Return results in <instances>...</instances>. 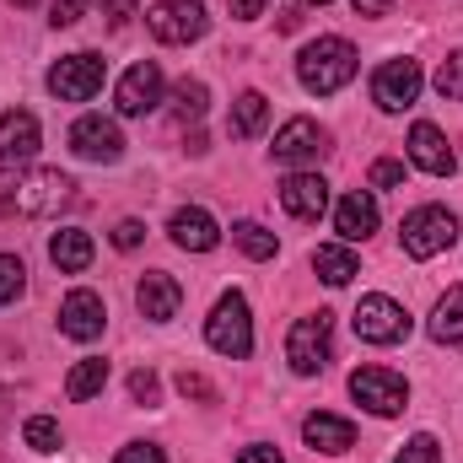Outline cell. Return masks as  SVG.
<instances>
[{"mask_svg":"<svg viewBox=\"0 0 463 463\" xmlns=\"http://www.w3.org/2000/svg\"><path fill=\"white\" fill-rule=\"evenodd\" d=\"M135 307H140L151 324H173L178 307H184V286H178L173 275L151 269V275H140V286H135Z\"/></svg>","mask_w":463,"mask_h":463,"instance_id":"9a60e30c","label":"cell"},{"mask_svg":"<svg viewBox=\"0 0 463 463\" xmlns=\"http://www.w3.org/2000/svg\"><path fill=\"white\" fill-rule=\"evenodd\" d=\"M237 463H286V458H280L275 448H242V453H237Z\"/></svg>","mask_w":463,"mask_h":463,"instance_id":"ab89813d","label":"cell"},{"mask_svg":"<svg viewBox=\"0 0 463 463\" xmlns=\"http://www.w3.org/2000/svg\"><path fill=\"white\" fill-rule=\"evenodd\" d=\"M232 237H237V248H242L248 259H275V248H280V242H275V232H264L259 222H237Z\"/></svg>","mask_w":463,"mask_h":463,"instance_id":"83f0119b","label":"cell"},{"mask_svg":"<svg viewBox=\"0 0 463 463\" xmlns=\"http://www.w3.org/2000/svg\"><path fill=\"white\" fill-rule=\"evenodd\" d=\"M399 463H442V448H437V437H431V431L410 437V442H404V453H399Z\"/></svg>","mask_w":463,"mask_h":463,"instance_id":"1f68e13d","label":"cell"},{"mask_svg":"<svg viewBox=\"0 0 463 463\" xmlns=\"http://www.w3.org/2000/svg\"><path fill=\"white\" fill-rule=\"evenodd\" d=\"M302 5H329V0H302Z\"/></svg>","mask_w":463,"mask_h":463,"instance_id":"f6af8a7d","label":"cell"},{"mask_svg":"<svg viewBox=\"0 0 463 463\" xmlns=\"http://www.w3.org/2000/svg\"><path fill=\"white\" fill-rule=\"evenodd\" d=\"M335 232H340L345 242L372 237V232H377V200H372L366 189H350L345 200H340V211H335Z\"/></svg>","mask_w":463,"mask_h":463,"instance_id":"44dd1931","label":"cell"},{"mask_svg":"<svg viewBox=\"0 0 463 463\" xmlns=\"http://www.w3.org/2000/svg\"><path fill=\"white\" fill-rule=\"evenodd\" d=\"M227 5H232V16H237V22H253V16L264 11V0H227Z\"/></svg>","mask_w":463,"mask_h":463,"instance_id":"60d3db41","label":"cell"},{"mask_svg":"<svg viewBox=\"0 0 463 463\" xmlns=\"http://www.w3.org/2000/svg\"><path fill=\"white\" fill-rule=\"evenodd\" d=\"M22 442H27L33 453H54V448H60V420H49V415H33V420L22 426Z\"/></svg>","mask_w":463,"mask_h":463,"instance_id":"f546056e","label":"cell"},{"mask_svg":"<svg viewBox=\"0 0 463 463\" xmlns=\"http://www.w3.org/2000/svg\"><path fill=\"white\" fill-rule=\"evenodd\" d=\"M140 237H146V227H140V222H118V227H114V248H124V253H129V248H140Z\"/></svg>","mask_w":463,"mask_h":463,"instance_id":"f35d334b","label":"cell"},{"mask_svg":"<svg viewBox=\"0 0 463 463\" xmlns=\"http://www.w3.org/2000/svg\"><path fill=\"white\" fill-rule=\"evenodd\" d=\"M431 340H437V345H458L463 340V286H453V291L437 302V313H431Z\"/></svg>","mask_w":463,"mask_h":463,"instance_id":"cb8c5ba5","label":"cell"},{"mask_svg":"<svg viewBox=\"0 0 463 463\" xmlns=\"http://www.w3.org/2000/svg\"><path fill=\"white\" fill-rule=\"evenodd\" d=\"M146 22H151V33H156L162 43H194V38H205V27H211V16H205L200 0H156Z\"/></svg>","mask_w":463,"mask_h":463,"instance_id":"30bf717a","label":"cell"},{"mask_svg":"<svg viewBox=\"0 0 463 463\" xmlns=\"http://www.w3.org/2000/svg\"><path fill=\"white\" fill-rule=\"evenodd\" d=\"M178 393H184V399H200V404H211V399H216V388H211L200 372H189V366L178 372Z\"/></svg>","mask_w":463,"mask_h":463,"instance_id":"e575fe53","label":"cell"},{"mask_svg":"<svg viewBox=\"0 0 463 463\" xmlns=\"http://www.w3.org/2000/svg\"><path fill=\"white\" fill-rule=\"evenodd\" d=\"M329 313H307V318H297L291 324V335H286V361H291V372L297 377H318L324 366H329Z\"/></svg>","mask_w":463,"mask_h":463,"instance_id":"3957f363","label":"cell"},{"mask_svg":"<svg viewBox=\"0 0 463 463\" xmlns=\"http://www.w3.org/2000/svg\"><path fill=\"white\" fill-rule=\"evenodd\" d=\"M313 269H318V280H329V286H350V275H361L355 253L340 248V242H324V248L313 253Z\"/></svg>","mask_w":463,"mask_h":463,"instance_id":"d4e9b609","label":"cell"},{"mask_svg":"<svg viewBox=\"0 0 463 463\" xmlns=\"http://www.w3.org/2000/svg\"><path fill=\"white\" fill-rule=\"evenodd\" d=\"M420 65L404 54V60H388V65H377V76H372V103L377 109H388V114H399V109H410L415 98H420Z\"/></svg>","mask_w":463,"mask_h":463,"instance_id":"8fae6325","label":"cell"},{"mask_svg":"<svg viewBox=\"0 0 463 463\" xmlns=\"http://www.w3.org/2000/svg\"><path fill=\"white\" fill-rule=\"evenodd\" d=\"M103 383H109V361H103V355H87V361L65 377V399H71V404H87V399L103 393Z\"/></svg>","mask_w":463,"mask_h":463,"instance_id":"603a6c76","label":"cell"},{"mask_svg":"<svg viewBox=\"0 0 463 463\" xmlns=\"http://www.w3.org/2000/svg\"><path fill=\"white\" fill-rule=\"evenodd\" d=\"M103 76H109L103 54L81 49V54H65V60L49 71V92H54L60 103H87V98H98V92H103Z\"/></svg>","mask_w":463,"mask_h":463,"instance_id":"277c9868","label":"cell"},{"mask_svg":"<svg viewBox=\"0 0 463 463\" xmlns=\"http://www.w3.org/2000/svg\"><path fill=\"white\" fill-rule=\"evenodd\" d=\"M355 43L345 38H318V43H307L302 49V60H297V76H302V87L307 92H318V98H329V92H340L350 76H355Z\"/></svg>","mask_w":463,"mask_h":463,"instance_id":"6da1fadb","label":"cell"},{"mask_svg":"<svg viewBox=\"0 0 463 463\" xmlns=\"http://www.w3.org/2000/svg\"><path fill=\"white\" fill-rule=\"evenodd\" d=\"M38 140H43V129H38V118L27 114V109H5L0 114V162L5 167L11 162H33Z\"/></svg>","mask_w":463,"mask_h":463,"instance_id":"e0dca14e","label":"cell"},{"mask_svg":"<svg viewBox=\"0 0 463 463\" xmlns=\"http://www.w3.org/2000/svg\"><path fill=\"white\" fill-rule=\"evenodd\" d=\"M11 5H38V0H11Z\"/></svg>","mask_w":463,"mask_h":463,"instance_id":"ee69618b","label":"cell"},{"mask_svg":"<svg viewBox=\"0 0 463 463\" xmlns=\"http://www.w3.org/2000/svg\"><path fill=\"white\" fill-rule=\"evenodd\" d=\"M350 324H355V335L366 345H399L410 335V313L393 297H361L355 313H350Z\"/></svg>","mask_w":463,"mask_h":463,"instance_id":"52a82bcc","label":"cell"},{"mask_svg":"<svg viewBox=\"0 0 463 463\" xmlns=\"http://www.w3.org/2000/svg\"><path fill=\"white\" fill-rule=\"evenodd\" d=\"M11 194H16V173H5L0 162V211H11Z\"/></svg>","mask_w":463,"mask_h":463,"instance_id":"b9f144b4","label":"cell"},{"mask_svg":"<svg viewBox=\"0 0 463 463\" xmlns=\"http://www.w3.org/2000/svg\"><path fill=\"white\" fill-rule=\"evenodd\" d=\"M173 114H178V124H200L205 118V103H211V92H205V81H178V92H173Z\"/></svg>","mask_w":463,"mask_h":463,"instance_id":"4316f807","label":"cell"},{"mask_svg":"<svg viewBox=\"0 0 463 463\" xmlns=\"http://www.w3.org/2000/svg\"><path fill=\"white\" fill-rule=\"evenodd\" d=\"M167 232H173V242H178V248H189V253H211V248L222 242V227H216V222H211V211H200V205L173 211Z\"/></svg>","mask_w":463,"mask_h":463,"instance_id":"d6986e66","label":"cell"},{"mask_svg":"<svg viewBox=\"0 0 463 463\" xmlns=\"http://www.w3.org/2000/svg\"><path fill=\"white\" fill-rule=\"evenodd\" d=\"M437 98L442 103H463V49H453L437 71Z\"/></svg>","mask_w":463,"mask_h":463,"instance_id":"f1b7e54d","label":"cell"},{"mask_svg":"<svg viewBox=\"0 0 463 463\" xmlns=\"http://www.w3.org/2000/svg\"><path fill=\"white\" fill-rule=\"evenodd\" d=\"M350 393L372 410V415H399L404 404H410V388H404V377L399 372H388V366H355L350 372Z\"/></svg>","mask_w":463,"mask_h":463,"instance_id":"ba28073f","label":"cell"},{"mask_svg":"<svg viewBox=\"0 0 463 463\" xmlns=\"http://www.w3.org/2000/svg\"><path fill=\"white\" fill-rule=\"evenodd\" d=\"M453 237H458V216L448 205H420L399 227V242H404L410 259H437L442 248H453Z\"/></svg>","mask_w":463,"mask_h":463,"instance_id":"7a4b0ae2","label":"cell"},{"mask_svg":"<svg viewBox=\"0 0 463 463\" xmlns=\"http://www.w3.org/2000/svg\"><path fill=\"white\" fill-rule=\"evenodd\" d=\"M22 280H27V269H22V259H16V253H0V307L22 297Z\"/></svg>","mask_w":463,"mask_h":463,"instance_id":"4dcf8cb0","label":"cell"},{"mask_svg":"<svg viewBox=\"0 0 463 463\" xmlns=\"http://www.w3.org/2000/svg\"><path fill=\"white\" fill-rule=\"evenodd\" d=\"M114 463H167V453L156 442H129V448H118Z\"/></svg>","mask_w":463,"mask_h":463,"instance_id":"d590c367","label":"cell"},{"mask_svg":"<svg viewBox=\"0 0 463 463\" xmlns=\"http://www.w3.org/2000/svg\"><path fill=\"white\" fill-rule=\"evenodd\" d=\"M71 178L60 167H33L27 178H16V194H11V211L22 216H54L60 205H71Z\"/></svg>","mask_w":463,"mask_h":463,"instance_id":"5b68a950","label":"cell"},{"mask_svg":"<svg viewBox=\"0 0 463 463\" xmlns=\"http://www.w3.org/2000/svg\"><path fill=\"white\" fill-rule=\"evenodd\" d=\"M162 92H167V81H162V65L156 60H140V65H129L124 76H118V114L124 118H146L162 109Z\"/></svg>","mask_w":463,"mask_h":463,"instance_id":"9c48e42d","label":"cell"},{"mask_svg":"<svg viewBox=\"0 0 463 463\" xmlns=\"http://www.w3.org/2000/svg\"><path fill=\"white\" fill-rule=\"evenodd\" d=\"M410 162H415L420 173H431V178H453V167H458V156H453L448 135H442L437 124H426V118L410 129Z\"/></svg>","mask_w":463,"mask_h":463,"instance_id":"5bb4252c","label":"cell"},{"mask_svg":"<svg viewBox=\"0 0 463 463\" xmlns=\"http://www.w3.org/2000/svg\"><path fill=\"white\" fill-rule=\"evenodd\" d=\"M399 184H404V162H393V156L372 162V189H399Z\"/></svg>","mask_w":463,"mask_h":463,"instance_id":"836d02e7","label":"cell"},{"mask_svg":"<svg viewBox=\"0 0 463 463\" xmlns=\"http://www.w3.org/2000/svg\"><path fill=\"white\" fill-rule=\"evenodd\" d=\"M264 118H269V103H264V92H242V98L232 103L227 129L237 135V140H253V135L264 129Z\"/></svg>","mask_w":463,"mask_h":463,"instance_id":"484cf974","label":"cell"},{"mask_svg":"<svg viewBox=\"0 0 463 463\" xmlns=\"http://www.w3.org/2000/svg\"><path fill=\"white\" fill-rule=\"evenodd\" d=\"M129 393H135V404H156V399H162V383H156V372H151V366H140V372L129 377Z\"/></svg>","mask_w":463,"mask_h":463,"instance_id":"d6a6232c","label":"cell"},{"mask_svg":"<svg viewBox=\"0 0 463 463\" xmlns=\"http://www.w3.org/2000/svg\"><path fill=\"white\" fill-rule=\"evenodd\" d=\"M103 11H109V27L124 33V27H129V16H135V0H103Z\"/></svg>","mask_w":463,"mask_h":463,"instance_id":"74e56055","label":"cell"},{"mask_svg":"<svg viewBox=\"0 0 463 463\" xmlns=\"http://www.w3.org/2000/svg\"><path fill=\"white\" fill-rule=\"evenodd\" d=\"M329 151V140H324V129L313 124V118H291V124H280V135H275V162H286V167H307V162H318Z\"/></svg>","mask_w":463,"mask_h":463,"instance_id":"4fadbf2b","label":"cell"},{"mask_svg":"<svg viewBox=\"0 0 463 463\" xmlns=\"http://www.w3.org/2000/svg\"><path fill=\"white\" fill-rule=\"evenodd\" d=\"M103 324H109V307H103L98 291H71V297L60 302V335H71V340H98Z\"/></svg>","mask_w":463,"mask_h":463,"instance_id":"2e32d148","label":"cell"},{"mask_svg":"<svg viewBox=\"0 0 463 463\" xmlns=\"http://www.w3.org/2000/svg\"><path fill=\"white\" fill-rule=\"evenodd\" d=\"M280 205H286L297 222H318V216L329 211V184H324L318 173H291V178L280 184Z\"/></svg>","mask_w":463,"mask_h":463,"instance_id":"ac0fdd59","label":"cell"},{"mask_svg":"<svg viewBox=\"0 0 463 463\" xmlns=\"http://www.w3.org/2000/svg\"><path fill=\"white\" fill-rule=\"evenodd\" d=\"M350 5H355V16H383L393 0H350Z\"/></svg>","mask_w":463,"mask_h":463,"instance_id":"7bdbcfd3","label":"cell"},{"mask_svg":"<svg viewBox=\"0 0 463 463\" xmlns=\"http://www.w3.org/2000/svg\"><path fill=\"white\" fill-rule=\"evenodd\" d=\"M302 437H307L313 453H329V458H340V453L355 448V426H350L345 415H324V410L302 420Z\"/></svg>","mask_w":463,"mask_h":463,"instance_id":"ffe728a7","label":"cell"},{"mask_svg":"<svg viewBox=\"0 0 463 463\" xmlns=\"http://www.w3.org/2000/svg\"><path fill=\"white\" fill-rule=\"evenodd\" d=\"M71 151H76L81 162H118V156H124V135H118L114 118L81 114L71 124Z\"/></svg>","mask_w":463,"mask_h":463,"instance_id":"7c38bea8","label":"cell"},{"mask_svg":"<svg viewBox=\"0 0 463 463\" xmlns=\"http://www.w3.org/2000/svg\"><path fill=\"white\" fill-rule=\"evenodd\" d=\"M49 259H54L65 275H81V269L92 264V237H87L81 227L54 232V237H49Z\"/></svg>","mask_w":463,"mask_h":463,"instance_id":"7402d4cb","label":"cell"},{"mask_svg":"<svg viewBox=\"0 0 463 463\" xmlns=\"http://www.w3.org/2000/svg\"><path fill=\"white\" fill-rule=\"evenodd\" d=\"M81 16H87V0H54V16H49V22H54V27H76Z\"/></svg>","mask_w":463,"mask_h":463,"instance_id":"8d00e7d4","label":"cell"},{"mask_svg":"<svg viewBox=\"0 0 463 463\" xmlns=\"http://www.w3.org/2000/svg\"><path fill=\"white\" fill-rule=\"evenodd\" d=\"M205 340L211 350H222L232 361H242L248 350H253V318H248V302L227 291L222 302H216V313H211V324H205Z\"/></svg>","mask_w":463,"mask_h":463,"instance_id":"8992f818","label":"cell"}]
</instances>
